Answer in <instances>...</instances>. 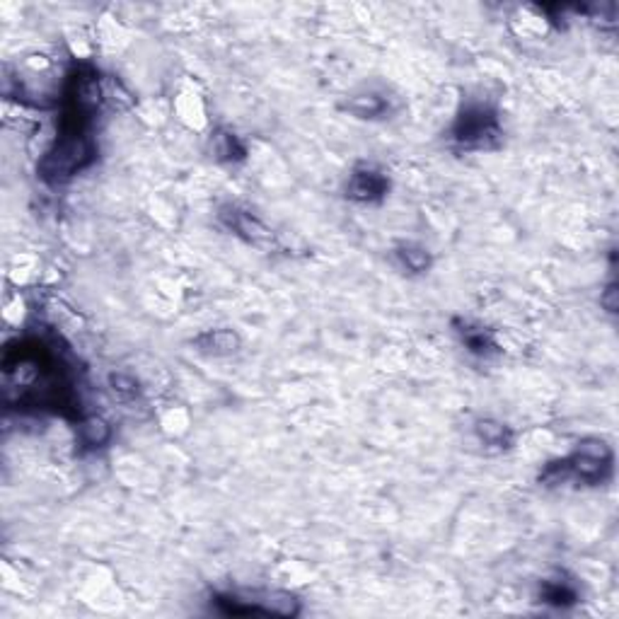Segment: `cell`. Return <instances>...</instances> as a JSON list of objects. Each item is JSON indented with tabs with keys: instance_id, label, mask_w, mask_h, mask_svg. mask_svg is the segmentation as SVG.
Listing matches in <instances>:
<instances>
[{
	"instance_id": "277c9868",
	"label": "cell",
	"mask_w": 619,
	"mask_h": 619,
	"mask_svg": "<svg viewBox=\"0 0 619 619\" xmlns=\"http://www.w3.org/2000/svg\"><path fill=\"white\" fill-rule=\"evenodd\" d=\"M450 138L462 150H489V148H499L503 131L491 107L472 102L457 114L455 124L450 129Z\"/></svg>"
},
{
	"instance_id": "30bf717a",
	"label": "cell",
	"mask_w": 619,
	"mask_h": 619,
	"mask_svg": "<svg viewBox=\"0 0 619 619\" xmlns=\"http://www.w3.org/2000/svg\"><path fill=\"white\" fill-rule=\"evenodd\" d=\"M194 346L204 353L228 356V353H235L240 349V336L235 334L232 329H208V332L194 339Z\"/></svg>"
},
{
	"instance_id": "8992f818",
	"label": "cell",
	"mask_w": 619,
	"mask_h": 619,
	"mask_svg": "<svg viewBox=\"0 0 619 619\" xmlns=\"http://www.w3.org/2000/svg\"><path fill=\"white\" fill-rule=\"evenodd\" d=\"M218 221L232 232L237 235L240 240H245L247 245H254V247H271L274 245V232L269 230L267 225L259 221L257 215L245 211L240 206H225L221 208L218 213Z\"/></svg>"
},
{
	"instance_id": "9c48e42d",
	"label": "cell",
	"mask_w": 619,
	"mask_h": 619,
	"mask_svg": "<svg viewBox=\"0 0 619 619\" xmlns=\"http://www.w3.org/2000/svg\"><path fill=\"white\" fill-rule=\"evenodd\" d=\"M474 436L486 450H494V453H501L513 446V430L508 429L506 423L494 422V419H479L474 423Z\"/></svg>"
},
{
	"instance_id": "9a60e30c",
	"label": "cell",
	"mask_w": 619,
	"mask_h": 619,
	"mask_svg": "<svg viewBox=\"0 0 619 619\" xmlns=\"http://www.w3.org/2000/svg\"><path fill=\"white\" fill-rule=\"evenodd\" d=\"M213 150L225 163H237V160H245V155H247V148L240 141V136L232 133V131H218L215 133Z\"/></svg>"
},
{
	"instance_id": "5bb4252c",
	"label": "cell",
	"mask_w": 619,
	"mask_h": 619,
	"mask_svg": "<svg viewBox=\"0 0 619 619\" xmlns=\"http://www.w3.org/2000/svg\"><path fill=\"white\" fill-rule=\"evenodd\" d=\"M395 257L397 261H399L406 271H412V274H423V271H429L430 264H433L430 252L419 247V245H399L395 250Z\"/></svg>"
},
{
	"instance_id": "6da1fadb",
	"label": "cell",
	"mask_w": 619,
	"mask_h": 619,
	"mask_svg": "<svg viewBox=\"0 0 619 619\" xmlns=\"http://www.w3.org/2000/svg\"><path fill=\"white\" fill-rule=\"evenodd\" d=\"M5 397L25 409H56L66 416H80L76 406L73 375L60 353L42 339H22L10 344L3 358Z\"/></svg>"
},
{
	"instance_id": "4fadbf2b",
	"label": "cell",
	"mask_w": 619,
	"mask_h": 619,
	"mask_svg": "<svg viewBox=\"0 0 619 619\" xmlns=\"http://www.w3.org/2000/svg\"><path fill=\"white\" fill-rule=\"evenodd\" d=\"M77 436H80L83 447L95 450V447H102L104 443L109 440L112 429H109V423L104 422V419H100V416H85V419L77 422Z\"/></svg>"
},
{
	"instance_id": "2e32d148",
	"label": "cell",
	"mask_w": 619,
	"mask_h": 619,
	"mask_svg": "<svg viewBox=\"0 0 619 619\" xmlns=\"http://www.w3.org/2000/svg\"><path fill=\"white\" fill-rule=\"evenodd\" d=\"M109 385L124 399H133L138 395V382L131 375H124V373H114L112 378H109Z\"/></svg>"
},
{
	"instance_id": "3957f363",
	"label": "cell",
	"mask_w": 619,
	"mask_h": 619,
	"mask_svg": "<svg viewBox=\"0 0 619 619\" xmlns=\"http://www.w3.org/2000/svg\"><path fill=\"white\" fill-rule=\"evenodd\" d=\"M97 160L95 138L87 131H59L53 146L44 153L36 173L46 184H66Z\"/></svg>"
},
{
	"instance_id": "7c38bea8",
	"label": "cell",
	"mask_w": 619,
	"mask_h": 619,
	"mask_svg": "<svg viewBox=\"0 0 619 619\" xmlns=\"http://www.w3.org/2000/svg\"><path fill=\"white\" fill-rule=\"evenodd\" d=\"M344 109L351 112L353 117H358V119H380V117H385L390 112V102H387V97L366 92V95L351 97L344 104Z\"/></svg>"
},
{
	"instance_id": "5b68a950",
	"label": "cell",
	"mask_w": 619,
	"mask_h": 619,
	"mask_svg": "<svg viewBox=\"0 0 619 619\" xmlns=\"http://www.w3.org/2000/svg\"><path fill=\"white\" fill-rule=\"evenodd\" d=\"M213 602L223 615H284V617L301 615V602L288 593H225L215 595Z\"/></svg>"
},
{
	"instance_id": "e0dca14e",
	"label": "cell",
	"mask_w": 619,
	"mask_h": 619,
	"mask_svg": "<svg viewBox=\"0 0 619 619\" xmlns=\"http://www.w3.org/2000/svg\"><path fill=\"white\" fill-rule=\"evenodd\" d=\"M615 295H617L615 285H607V293L602 295V305L610 310V312H617V302H615Z\"/></svg>"
},
{
	"instance_id": "8fae6325",
	"label": "cell",
	"mask_w": 619,
	"mask_h": 619,
	"mask_svg": "<svg viewBox=\"0 0 619 619\" xmlns=\"http://www.w3.org/2000/svg\"><path fill=\"white\" fill-rule=\"evenodd\" d=\"M540 598L542 602L554 607H571L578 602V588L574 581H567L564 576L547 578L540 585Z\"/></svg>"
},
{
	"instance_id": "52a82bcc",
	"label": "cell",
	"mask_w": 619,
	"mask_h": 619,
	"mask_svg": "<svg viewBox=\"0 0 619 619\" xmlns=\"http://www.w3.org/2000/svg\"><path fill=\"white\" fill-rule=\"evenodd\" d=\"M390 191V177L373 165L356 167L346 184V197L356 204H378Z\"/></svg>"
},
{
	"instance_id": "ba28073f",
	"label": "cell",
	"mask_w": 619,
	"mask_h": 619,
	"mask_svg": "<svg viewBox=\"0 0 619 619\" xmlns=\"http://www.w3.org/2000/svg\"><path fill=\"white\" fill-rule=\"evenodd\" d=\"M457 334L462 339V344L467 346V351L474 353V356L489 358V356H496V353H499V344L494 342V334H491L489 329L479 327V325L457 322Z\"/></svg>"
},
{
	"instance_id": "7a4b0ae2",
	"label": "cell",
	"mask_w": 619,
	"mask_h": 619,
	"mask_svg": "<svg viewBox=\"0 0 619 619\" xmlns=\"http://www.w3.org/2000/svg\"><path fill=\"white\" fill-rule=\"evenodd\" d=\"M612 474V450L602 440H583L564 460H554L540 472L542 486H561L568 482H581L585 486H598L607 482Z\"/></svg>"
}]
</instances>
